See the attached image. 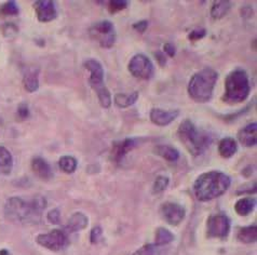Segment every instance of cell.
Instances as JSON below:
<instances>
[{"label": "cell", "mask_w": 257, "mask_h": 255, "mask_svg": "<svg viewBox=\"0 0 257 255\" xmlns=\"http://www.w3.org/2000/svg\"><path fill=\"white\" fill-rule=\"evenodd\" d=\"M180 115V110H163L160 108H153L151 110V120L152 122L159 125V126H166L169 125L171 122Z\"/></svg>", "instance_id": "5bb4252c"}, {"label": "cell", "mask_w": 257, "mask_h": 255, "mask_svg": "<svg viewBox=\"0 0 257 255\" xmlns=\"http://www.w3.org/2000/svg\"><path fill=\"white\" fill-rule=\"evenodd\" d=\"M257 238V228L256 225L247 226V227L241 228L238 231V239L243 243H252L256 241Z\"/></svg>", "instance_id": "d4e9b609"}, {"label": "cell", "mask_w": 257, "mask_h": 255, "mask_svg": "<svg viewBox=\"0 0 257 255\" xmlns=\"http://www.w3.org/2000/svg\"><path fill=\"white\" fill-rule=\"evenodd\" d=\"M34 8L38 21L41 23L51 22L58 17V11H56L55 4L52 0H38L35 3Z\"/></svg>", "instance_id": "7c38bea8"}, {"label": "cell", "mask_w": 257, "mask_h": 255, "mask_svg": "<svg viewBox=\"0 0 257 255\" xmlns=\"http://www.w3.org/2000/svg\"><path fill=\"white\" fill-rule=\"evenodd\" d=\"M231 8V3L226 2V0H218L213 4L211 9V16L214 20H220L223 19L228 11Z\"/></svg>", "instance_id": "7402d4cb"}, {"label": "cell", "mask_w": 257, "mask_h": 255, "mask_svg": "<svg viewBox=\"0 0 257 255\" xmlns=\"http://www.w3.org/2000/svg\"><path fill=\"white\" fill-rule=\"evenodd\" d=\"M218 79V74L212 68H204L191 77L188 83V94L198 103L211 100L214 88Z\"/></svg>", "instance_id": "277c9868"}, {"label": "cell", "mask_w": 257, "mask_h": 255, "mask_svg": "<svg viewBox=\"0 0 257 255\" xmlns=\"http://www.w3.org/2000/svg\"><path fill=\"white\" fill-rule=\"evenodd\" d=\"M230 178L219 171L201 174L194 184V193L198 200L209 201L222 196L230 186Z\"/></svg>", "instance_id": "7a4b0ae2"}, {"label": "cell", "mask_w": 257, "mask_h": 255, "mask_svg": "<svg viewBox=\"0 0 257 255\" xmlns=\"http://www.w3.org/2000/svg\"><path fill=\"white\" fill-rule=\"evenodd\" d=\"M2 16H17L19 14V7L16 2H8L0 7Z\"/></svg>", "instance_id": "83f0119b"}, {"label": "cell", "mask_w": 257, "mask_h": 255, "mask_svg": "<svg viewBox=\"0 0 257 255\" xmlns=\"http://www.w3.org/2000/svg\"><path fill=\"white\" fill-rule=\"evenodd\" d=\"M18 117L21 120H25L30 117V108H28V105L25 103H21L18 107Z\"/></svg>", "instance_id": "4dcf8cb0"}, {"label": "cell", "mask_w": 257, "mask_h": 255, "mask_svg": "<svg viewBox=\"0 0 257 255\" xmlns=\"http://www.w3.org/2000/svg\"><path fill=\"white\" fill-rule=\"evenodd\" d=\"M128 72L139 79L148 80L154 76L155 67L151 59L145 54H137L128 62Z\"/></svg>", "instance_id": "ba28073f"}, {"label": "cell", "mask_w": 257, "mask_h": 255, "mask_svg": "<svg viewBox=\"0 0 257 255\" xmlns=\"http://www.w3.org/2000/svg\"><path fill=\"white\" fill-rule=\"evenodd\" d=\"M169 182H170V180L168 176H163V175L158 176L154 183V188H153L154 193L160 194V193H162V191L166 190L169 185Z\"/></svg>", "instance_id": "f1b7e54d"}, {"label": "cell", "mask_w": 257, "mask_h": 255, "mask_svg": "<svg viewBox=\"0 0 257 255\" xmlns=\"http://www.w3.org/2000/svg\"><path fill=\"white\" fill-rule=\"evenodd\" d=\"M46 208L47 201L42 197L34 198L31 201L12 197L5 204V216L13 223L37 224L40 222L42 212Z\"/></svg>", "instance_id": "6da1fadb"}, {"label": "cell", "mask_w": 257, "mask_h": 255, "mask_svg": "<svg viewBox=\"0 0 257 255\" xmlns=\"http://www.w3.org/2000/svg\"><path fill=\"white\" fill-rule=\"evenodd\" d=\"M147 26H148V22L146 20H143L140 21V22L133 24V28L135 31H138L140 33H144L147 30Z\"/></svg>", "instance_id": "8d00e7d4"}, {"label": "cell", "mask_w": 257, "mask_h": 255, "mask_svg": "<svg viewBox=\"0 0 257 255\" xmlns=\"http://www.w3.org/2000/svg\"><path fill=\"white\" fill-rule=\"evenodd\" d=\"M13 168L11 153L6 147L0 146V175H9Z\"/></svg>", "instance_id": "ffe728a7"}, {"label": "cell", "mask_w": 257, "mask_h": 255, "mask_svg": "<svg viewBox=\"0 0 257 255\" xmlns=\"http://www.w3.org/2000/svg\"><path fill=\"white\" fill-rule=\"evenodd\" d=\"M251 92L248 76L243 69H235L229 73L225 79V94L223 101L235 105L245 101Z\"/></svg>", "instance_id": "5b68a950"}, {"label": "cell", "mask_w": 257, "mask_h": 255, "mask_svg": "<svg viewBox=\"0 0 257 255\" xmlns=\"http://www.w3.org/2000/svg\"><path fill=\"white\" fill-rule=\"evenodd\" d=\"M132 255H157L155 246L152 244H146L137 252H134Z\"/></svg>", "instance_id": "1f68e13d"}, {"label": "cell", "mask_w": 257, "mask_h": 255, "mask_svg": "<svg viewBox=\"0 0 257 255\" xmlns=\"http://www.w3.org/2000/svg\"><path fill=\"white\" fill-rule=\"evenodd\" d=\"M17 33H18V27H17L16 25H13V24H7V25L5 26V30H4L5 36H7V37H12V36H14V35H16Z\"/></svg>", "instance_id": "d590c367"}, {"label": "cell", "mask_w": 257, "mask_h": 255, "mask_svg": "<svg viewBox=\"0 0 257 255\" xmlns=\"http://www.w3.org/2000/svg\"><path fill=\"white\" fill-rule=\"evenodd\" d=\"M0 255H9V253H8V251L2 250V251H0Z\"/></svg>", "instance_id": "ab89813d"}, {"label": "cell", "mask_w": 257, "mask_h": 255, "mask_svg": "<svg viewBox=\"0 0 257 255\" xmlns=\"http://www.w3.org/2000/svg\"><path fill=\"white\" fill-rule=\"evenodd\" d=\"M48 219H49L50 223L59 224L60 223V219H61L60 211L58 209H54L52 211H50L49 213H48Z\"/></svg>", "instance_id": "836d02e7"}, {"label": "cell", "mask_w": 257, "mask_h": 255, "mask_svg": "<svg viewBox=\"0 0 257 255\" xmlns=\"http://www.w3.org/2000/svg\"><path fill=\"white\" fill-rule=\"evenodd\" d=\"M156 59H158V62L160 63V65H164V64H166V62H167L166 56H164L161 52L156 53Z\"/></svg>", "instance_id": "f35d334b"}, {"label": "cell", "mask_w": 257, "mask_h": 255, "mask_svg": "<svg viewBox=\"0 0 257 255\" xmlns=\"http://www.w3.org/2000/svg\"><path fill=\"white\" fill-rule=\"evenodd\" d=\"M230 230V222L224 214L212 215L208 219V235L211 238H225Z\"/></svg>", "instance_id": "30bf717a"}, {"label": "cell", "mask_w": 257, "mask_h": 255, "mask_svg": "<svg viewBox=\"0 0 257 255\" xmlns=\"http://www.w3.org/2000/svg\"><path fill=\"white\" fill-rule=\"evenodd\" d=\"M178 139L192 156L202 155L212 143V138L208 132L198 129L195 123L186 119L177 130Z\"/></svg>", "instance_id": "3957f363"}, {"label": "cell", "mask_w": 257, "mask_h": 255, "mask_svg": "<svg viewBox=\"0 0 257 255\" xmlns=\"http://www.w3.org/2000/svg\"><path fill=\"white\" fill-rule=\"evenodd\" d=\"M77 165L78 162L73 156H63V157L60 158V161H59V166L61 170L67 174L74 173L77 169Z\"/></svg>", "instance_id": "484cf974"}, {"label": "cell", "mask_w": 257, "mask_h": 255, "mask_svg": "<svg viewBox=\"0 0 257 255\" xmlns=\"http://www.w3.org/2000/svg\"><path fill=\"white\" fill-rule=\"evenodd\" d=\"M163 49H164V52H166L169 56H171V58H172V56H174L175 53H176L175 46L172 45V44H170V42H168V44L164 45Z\"/></svg>", "instance_id": "74e56055"}, {"label": "cell", "mask_w": 257, "mask_h": 255, "mask_svg": "<svg viewBox=\"0 0 257 255\" xmlns=\"http://www.w3.org/2000/svg\"><path fill=\"white\" fill-rule=\"evenodd\" d=\"M88 224H89L88 217L85 216L83 213L77 212V213L70 216L69 221L66 225V229L69 232H77V231L84 229L88 226Z\"/></svg>", "instance_id": "d6986e66"}, {"label": "cell", "mask_w": 257, "mask_h": 255, "mask_svg": "<svg viewBox=\"0 0 257 255\" xmlns=\"http://www.w3.org/2000/svg\"><path fill=\"white\" fill-rule=\"evenodd\" d=\"M83 66L90 72V86L96 92L98 102L103 108H109L111 105V95L104 84V68L102 64L96 60L85 61Z\"/></svg>", "instance_id": "8992f818"}, {"label": "cell", "mask_w": 257, "mask_h": 255, "mask_svg": "<svg viewBox=\"0 0 257 255\" xmlns=\"http://www.w3.org/2000/svg\"><path fill=\"white\" fill-rule=\"evenodd\" d=\"M238 151L237 141L232 138H225L220 140L218 144V152L223 158H231Z\"/></svg>", "instance_id": "e0dca14e"}, {"label": "cell", "mask_w": 257, "mask_h": 255, "mask_svg": "<svg viewBox=\"0 0 257 255\" xmlns=\"http://www.w3.org/2000/svg\"><path fill=\"white\" fill-rule=\"evenodd\" d=\"M36 241L41 246L51 251H60L68 243L65 232L60 229H54L48 233H41L36 238Z\"/></svg>", "instance_id": "9c48e42d"}, {"label": "cell", "mask_w": 257, "mask_h": 255, "mask_svg": "<svg viewBox=\"0 0 257 255\" xmlns=\"http://www.w3.org/2000/svg\"><path fill=\"white\" fill-rule=\"evenodd\" d=\"M32 169L34 173L42 181H49L53 176L52 170L48 162L41 157H36L32 161Z\"/></svg>", "instance_id": "2e32d148"}, {"label": "cell", "mask_w": 257, "mask_h": 255, "mask_svg": "<svg viewBox=\"0 0 257 255\" xmlns=\"http://www.w3.org/2000/svg\"><path fill=\"white\" fill-rule=\"evenodd\" d=\"M89 34L92 39L98 42L102 48L109 49L116 42V31L115 26L110 21H99L90 28Z\"/></svg>", "instance_id": "52a82bcc"}, {"label": "cell", "mask_w": 257, "mask_h": 255, "mask_svg": "<svg viewBox=\"0 0 257 255\" xmlns=\"http://www.w3.org/2000/svg\"><path fill=\"white\" fill-rule=\"evenodd\" d=\"M255 207V199L252 198H243L234 204V210L241 216L248 215Z\"/></svg>", "instance_id": "cb8c5ba5"}, {"label": "cell", "mask_w": 257, "mask_h": 255, "mask_svg": "<svg viewBox=\"0 0 257 255\" xmlns=\"http://www.w3.org/2000/svg\"><path fill=\"white\" fill-rule=\"evenodd\" d=\"M205 35H206V31L204 30V28H197V30H194L189 34L188 38L192 41H195V40L204 38Z\"/></svg>", "instance_id": "d6a6232c"}, {"label": "cell", "mask_w": 257, "mask_h": 255, "mask_svg": "<svg viewBox=\"0 0 257 255\" xmlns=\"http://www.w3.org/2000/svg\"><path fill=\"white\" fill-rule=\"evenodd\" d=\"M238 140L245 147H253L257 143V124L252 122L246 124L238 132Z\"/></svg>", "instance_id": "9a60e30c"}, {"label": "cell", "mask_w": 257, "mask_h": 255, "mask_svg": "<svg viewBox=\"0 0 257 255\" xmlns=\"http://www.w3.org/2000/svg\"><path fill=\"white\" fill-rule=\"evenodd\" d=\"M160 212L162 217L166 219V222L173 226L182 223L185 217V209L182 205L174 202H167L162 204Z\"/></svg>", "instance_id": "8fae6325"}, {"label": "cell", "mask_w": 257, "mask_h": 255, "mask_svg": "<svg viewBox=\"0 0 257 255\" xmlns=\"http://www.w3.org/2000/svg\"><path fill=\"white\" fill-rule=\"evenodd\" d=\"M102 238V228L97 226L94 227L91 231V242L92 243H97Z\"/></svg>", "instance_id": "e575fe53"}, {"label": "cell", "mask_w": 257, "mask_h": 255, "mask_svg": "<svg viewBox=\"0 0 257 255\" xmlns=\"http://www.w3.org/2000/svg\"><path fill=\"white\" fill-rule=\"evenodd\" d=\"M139 98V92H133L131 94H124V93H118L115 95V104L120 108H126L132 106Z\"/></svg>", "instance_id": "603a6c76"}, {"label": "cell", "mask_w": 257, "mask_h": 255, "mask_svg": "<svg viewBox=\"0 0 257 255\" xmlns=\"http://www.w3.org/2000/svg\"><path fill=\"white\" fill-rule=\"evenodd\" d=\"M24 88L30 93L38 91L39 89V70L36 68H32L27 70L23 78Z\"/></svg>", "instance_id": "ac0fdd59"}, {"label": "cell", "mask_w": 257, "mask_h": 255, "mask_svg": "<svg viewBox=\"0 0 257 255\" xmlns=\"http://www.w3.org/2000/svg\"><path fill=\"white\" fill-rule=\"evenodd\" d=\"M138 144V139H125L123 141L113 142L110 152V159L113 162H116V164H119L125 157V155L130 153L133 148L137 147Z\"/></svg>", "instance_id": "4fadbf2b"}, {"label": "cell", "mask_w": 257, "mask_h": 255, "mask_svg": "<svg viewBox=\"0 0 257 255\" xmlns=\"http://www.w3.org/2000/svg\"><path fill=\"white\" fill-rule=\"evenodd\" d=\"M174 240V235L170 230L160 227L156 232V245H166Z\"/></svg>", "instance_id": "4316f807"}, {"label": "cell", "mask_w": 257, "mask_h": 255, "mask_svg": "<svg viewBox=\"0 0 257 255\" xmlns=\"http://www.w3.org/2000/svg\"><path fill=\"white\" fill-rule=\"evenodd\" d=\"M155 153L170 162H175L180 158V153L174 147L169 145H159L155 148Z\"/></svg>", "instance_id": "44dd1931"}, {"label": "cell", "mask_w": 257, "mask_h": 255, "mask_svg": "<svg viewBox=\"0 0 257 255\" xmlns=\"http://www.w3.org/2000/svg\"><path fill=\"white\" fill-rule=\"evenodd\" d=\"M126 0H110L108 5V10L110 13H117L119 11H122L127 7Z\"/></svg>", "instance_id": "f546056e"}]
</instances>
